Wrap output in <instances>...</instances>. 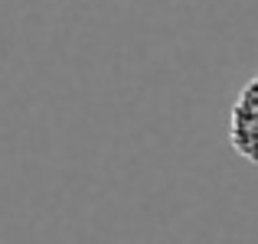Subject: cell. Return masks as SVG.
I'll list each match as a JSON object with an SVG mask.
<instances>
[{
  "instance_id": "6da1fadb",
  "label": "cell",
  "mask_w": 258,
  "mask_h": 244,
  "mask_svg": "<svg viewBox=\"0 0 258 244\" xmlns=\"http://www.w3.org/2000/svg\"><path fill=\"white\" fill-rule=\"evenodd\" d=\"M229 147L245 163L258 166V72L245 78L229 107Z\"/></svg>"
}]
</instances>
